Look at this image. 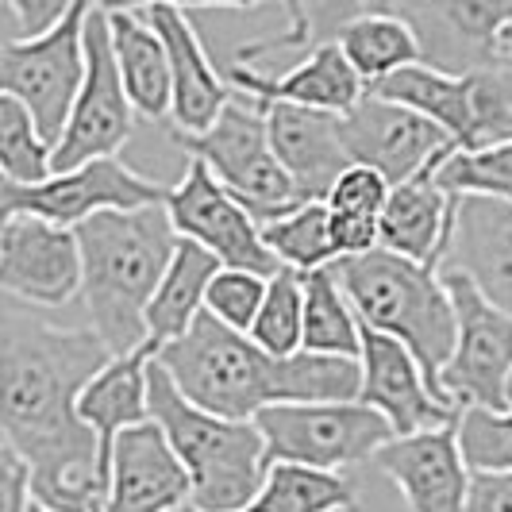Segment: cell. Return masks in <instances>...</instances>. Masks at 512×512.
<instances>
[{
  "instance_id": "27",
  "label": "cell",
  "mask_w": 512,
  "mask_h": 512,
  "mask_svg": "<svg viewBox=\"0 0 512 512\" xmlns=\"http://www.w3.org/2000/svg\"><path fill=\"white\" fill-rule=\"evenodd\" d=\"M332 43L351 62V70L362 77V85H374V81L420 62V43H416L412 27L382 0L355 4L351 16L335 27Z\"/></svg>"
},
{
  "instance_id": "35",
  "label": "cell",
  "mask_w": 512,
  "mask_h": 512,
  "mask_svg": "<svg viewBox=\"0 0 512 512\" xmlns=\"http://www.w3.org/2000/svg\"><path fill=\"white\" fill-rule=\"evenodd\" d=\"M0 174L16 185L51 178V147L43 143L31 112L12 97H0Z\"/></svg>"
},
{
  "instance_id": "8",
  "label": "cell",
  "mask_w": 512,
  "mask_h": 512,
  "mask_svg": "<svg viewBox=\"0 0 512 512\" xmlns=\"http://www.w3.org/2000/svg\"><path fill=\"white\" fill-rule=\"evenodd\" d=\"M93 4H70L66 20L43 39H4L0 35V97H12L31 112L43 143L54 151L62 139L74 97L85 81V47L81 31Z\"/></svg>"
},
{
  "instance_id": "4",
  "label": "cell",
  "mask_w": 512,
  "mask_h": 512,
  "mask_svg": "<svg viewBox=\"0 0 512 512\" xmlns=\"http://www.w3.org/2000/svg\"><path fill=\"white\" fill-rule=\"evenodd\" d=\"M328 270L362 328L397 339L420 366L428 393L443 401L439 374L455 351V308L436 270L389 255L382 247L362 258H339Z\"/></svg>"
},
{
  "instance_id": "2",
  "label": "cell",
  "mask_w": 512,
  "mask_h": 512,
  "mask_svg": "<svg viewBox=\"0 0 512 512\" xmlns=\"http://www.w3.org/2000/svg\"><path fill=\"white\" fill-rule=\"evenodd\" d=\"M154 362L193 409L235 424H251L270 405L359 401L362 389L359 362L305 351L293 359H270L247 335L216 324L208 312L181 339L166 343Z\"/></svg>"
},
{
  "instance_id": "15",
  "label": "cell",
  "mask_w": 512,
  "mask_h": 512,
  "mask_svg": "<svg viewBox=\"0 0 512 512\" xmlns=\"http://www.w3.org/2000/svg\"><path fill=\"white\" fill-rule=\"evenodd\" d=\"M0 293L39 308H62L81 297L74 231L35 216H12L0 224Z\"/></svg>"
},
{
  "instance_id": "10",
  "label": "cell",
  "mask_w": 512,
  "mask_h": 512,
  "mask_svg": "<svg viewBox=\"0 0 512 512\" xmlns=\"http://www.w3.org/2000/svg\"><path fill=\"white\" fill-rule=\"evenodd\" d=\"M455 308V351L439 374L451 409L505 412V378L512 374V320L489 305L459 274H439Z\"/></svg>"
},
{
  "instance_id": "34",
  "label": "cell",
  "mask_w": 512,
  "mask_h": 512,
  "mask_svg": "<svg viewBox=\"0 0 512 512\" xmlns=\"http://www.w3.org/2000/svg\"><path fill=\"white\" fill-rule=\"evenodd\" d=\"M455 443H459L462 466L470 474L489 478H512V412L462 409L455 420Z\"/></svg>"
},
{
  "instance_id": "36",
  "label": "cell",
  "mask_w": 512,
  "mask_h": 512,
  "mask_svg": "<svg viewBox=\"0 0 512 512\" xmlns=\"http://www.w3.org/2000/svg\"><path fill=\"white\" fill-rule=\"evenodd\" d=\"M266 297V278L243 274V270H220L205 293V312L231 332L247 335L255 324L258 308Z\"/></svg>"
},
{
  "instance_id": "32",
  "label": "cell",
  "mask_w": 512,
  "mask_h": 512,
  "mask_svg": "<svg viewBox=\"0 0 512 512\" xmlns=\"http://www.w3.org/2000/svg\"><path fill=\"white\" fill-rule=\"evenodd\" d=\"M301 316H305L301 274L282 266L266 282V297H262V308H258L247 339L270 359H293V355H301Z\"/></svg>"
},
{
  "instance_id": "28",
  "label": "cell",
  "mask_w": 512,
  "mask_h": 512,
  "mask_svg": "<svg viewBox=\"0 0 512 512\" xmlns=\"http://www.w3.org/2000/svg\"><path fill=\"white\" fill-rule=\"evenodd\" d=\"M220 270L224 266L208 255L205 247H197L189 239H178L174 258H170L162 282L154 289L151 305H147V347H151L154 355L197 324V316L205 312L208 282Z\"/></svg>"
},
{
  "instance_id": "24",
  "label": "cell",
  "mask_w": 512,
  "mask_h": 512,
  "mask_svg": "<svg viewBox=\"0 0 512 512\" xmlns=\"http://www.w3.org/2000/svg\"><path fill=\"white\" fill-rule=\"evenodd\" d=\"M154 362L151 347H139L131 355L108 359L104 370L77 397V420L97 436V455L108 470V455L120 432L147 424V366Z\"/></svg>"
},
{
  "instance_id": "13",
  "label": "cell",
  "mask_w": 512,
  "mask_h": 512,
  "mask_svg": "<svg viewBox=\"0 0 512 512\" xmlns=\"http://www.w3.org/2000/svg\"><path fill=\"white\" fill-rule=\"evenodd\" d=\"M420 43V62L443 74H478L497 66L501 31L512 24L509 0H420L389 4Z\"/></svg>"
},
{
  "instance_id": "25",
  "label": "cell",
  "mask_w": 512,
  "mask_h": 512,
  "mask_svg": "<svg viewBox=\"0 0 512 512\" xmlns=\"http://www.w3.org/2000/svg\"><path fill=\"white\" fill-rule=\"evenodd\" d=\"M104 16H108L112 54H116V70L124 81L131 112L147 120H166L170 116V62H166L162 39L143 20V12L131 4L104 8Z\"/></svg>"
},
{
  "instance_id": "5",
  "label": "cell",
  "mask_w": 512,
  "mask_h": 512,
  "mask_svg": "<svg viewBox=\"0 0 512 512\" xmlns=\"http://www.w3.org/2000/svg\"><path fill=\"white\" fill-rule=\"evenodd\" d=\"M147 416L162 428L189 478V512H243L270 474L255 424H235L193 409L166 370L147 366Z\"/></svg>"
},
{
  "instance_id": "30",
  "label": "cell",
  "mask_w": 512,
  "mask_h": 512,
  "mask_svg": "<svg viewBox=\"0 0 512 512\" xmlns=\"http://www.w3.org/2000/svg\"><path fill=\"white\" fill-rule=\"evenodd\" d=\"M243 512H355V486L339 474L274 462Z\"/></svg>"
},
{
  "instance_id": "43",
  "label": "cell",
  "mask_w": 512,
  "mask_h": 512,
  "mask_svg": "<svg viewBox=\"0 0 512 512\" xmlns=\"http://www.w3.org/2000/svg\"><path fill=\"white\" fill-rule=\"evenodd\" d=\"M31 512H47V509H39V505H31Z\"/></svg>"
},
{
  "instance_id": "11",
  "label": "cell",
  "mask_w": 512,
  "mask_h": 512,
  "mask_svg": "<svg viewBox=\"0 0 512 512\" xmlns=\"http://www.w3.org/2000/svg\"><path fill=\"white\" fill-rule=\"evenodd\" d=\"M162 201L166 189L135 174L120 158H101L70 174H51L35 185H16L0 174V224H8L12 216H35L43 224L74 231L97 212H131Z\"/></svg>"
},
{
  "instance_id": "19",
  "label": "cell",
  "mask_w": 512,
  "mask_h": 512,
  "mask_svg": "<svg viewBox=\"0 0 512 512\" xmlns=\"http://www.w3.org/2000/svg\"><path fill=\"white\" fill-rule=\"evenodd\" d=\"M436 274H459L512 320V205L459 197L455 228Z\"/></svg>"
},
{
  "instance_id": "44",
  "label": "cell",
  "mask_w": 512,
  "mask_h": 512,
  "mask_svg": "<svg viewBox=\"0 0 512 512\" xmlns=\"http://www.w3.org/2000/svg\"><path fill=\"white\" fill-rule=\"evenodd\" d=\"M181 512H189V509H181Z\"/></svg>"
},
{
  "instance_id": "3",
  "label": "cell",
  "mask_w": 512,
  "mask_h": 512,
  "mask_svg": "<svg viewBox=\"0 0 512 512\" xmlns=\"http://www.w3.org/2000/svg\"><path fill=\"white\" fill-rule=\"evenodd\" d=\"M74 239L89 332L101 339L112 359L147 347V305L178 247V231L166 208L97 212L77 224Z\"/></svg>"
},
{
  "instance_id": "41",
  "label": "cell",
  "mask_w": 512,
  "mask_h": 512,
  "mask_svg": "<svg viewBox=\"0 0 512 512\" xmlns=\"http://www.w3.org/2000/svg\"><path fill=\"white\" fill-rule=\"evenodd\" d=\"M501 54H505V58H512V24L501 31Z\"/></svg>"
},
{
  "instance_id": "42",
  "label": "cell",
  "mask_w": 512,
  "mask_h": 512,
  "mask_svg": "<svg viewBox=\"0 0 512 512\" xmlns=\"http://www.w3.org/2000/svg\"><path fill=\"white\" fill-rule=\"evenodd\" d=\"M505 409L512 412V374L505 378Z\"/></svg>"
},
{
  "instance_id": "9",
  "label": "cell",
  "mask_w": 512,
  "mask_h": 512,
  "mask_svg": "<svg viewBox=\"0 0 512 512\" xmlns=\"http://www.w3.org/2000/svg\"><path fill=\"white\" fill-rule=\"evenodd\" d=\"M81 47H85V81L77 89L66 131L51 151V174H70L101 158H120L124 143L135 131V112L124 93L120 70H116V54H112L108 16L97 4L85 16Z\"/></svg>"
},
{
  "instance_id": "23",
  "label": "cell",
  "mask_w": 512,
  "mask_h": 512,
  "mask_svg": "<svg viewBox=\"0 0 512 512\" xmlns=\"http://www.w3.org/2000/svg\"><path fill=\"white\" fill-rule=\"evenodd\" d=\"M439 162L420 170L416 178L393 185L378 216V247L397 258H409L416 266H428V270H439L451 228H455V208H459V197L443 193L436 185Z\"/></svg>"
},
{
  "instance_id": "31",
  "label": "cell",
  "mask_w": 512,
  "mask_h": 512,
  "mask_svg": "<svg viewBox=\"0 0 512 512\" xmlns=\"http://www.w3.org/2000/svg\"><path fill=\"white\" fill-rule=\"evenodd\" d=\"M328 220H332L328 205H297L266 224H258V239L278 258V266L293 270V274H312V270H324L335 262Z\"/></svg>"
},
{
  "instance_id": "40",
  "label": "cell",
  "mask_w": 512,
  "mask_h": 512,
  "mask_svg": "<svg viewBox=\"0 0 512 512\" xmlns=\"http://www.w3.org/2000/svg\"><path fill=\"white\" fill-rule=\"evenodd\" d=\"M466 512H512V478L470 474Z\"/></svg>"
},
{
  "instance_id": "17",
  "label": "cell",
  "mask_w": 512,
  "mask_h": 512,
  "mask_svg": "<svg viewBox=\"0 0 512 512\" xmlns=\"http://www.w3.org/2000/svg\"><path fill=\"white\" fill-rule=\"evenodd\" d=\"M359 370L362 389L359 405L374 409L385 424L393 428V439L420 436V432H436L451 428L459 420V409H447L428 393V385L420 378V366L412 355L389 335H378L359 324Z\"/></svg>"
},
{
  "instance_id": "6",
  "label": "cell",
  "mask_w": 512,
  "mask_h": 512,
  "mask_svg": "<svg viewBox=\"0 0 512 512\" xmlns=\"http://www.w3.org/2000/svg\"><path fill=\"white\" fill-rule=\"evenodd\" d=\"M170 139L181 151H189L193 162H201L208 174L228 189V197H235L255 216V224H266V220L301 205L293 181L285 178V170L270 151L266 108L251 97L235 93L212 128H205L201 135L170 131Z\"/></svg>"
},
{
  "instance_id": "21",
  "label": "cell",
  "mask_w": 512,
  "mask_h": 512,
  "mask_svg": "<svg viewBox=\"0 0 512 512\" xmlns=\"http://www.w3.org/2000/svg\"><path fill=\"white\" fill-rule=\"evenodd\" d=\"M266 108V139L270 151L293 181L301 205H324L335 178L351 166L343 139H339V116L308 112L293 104H262Z\"/></svg>"
},
{
  "instance_id": "33",
  "label": "cell",
  "mask_w": 512,
  "mask_h": 512,
  "mask_svg": "<svg viewBox=\"0 0 512 512\" xmlns=\"http://www.w3.org/2000/svg\"><path fill=\"white\" fill-rule=\"evenodd\" d=\"M436 185L451 197H489L512 205V143L451 151L436 166Z\"/></svg>"
},
{
  "instance_id": "29",
  "label": "cell",
  "mask_w": 512,
  "mask_h": 512,
  "mask_svg": "<svg viewBox=\"0 0 512 512\" xmlns=\"http://www.w3.org/2000/svg\"><path fill=\"white\" fill-rule=\"evenodd\" d=\"M301 297H305L301 351L305 355H324V359L359 362V320H355V312H351V305H347V297H343V289H339L328 266L301 274Z\"/></svg>"
},
{
  "instance_id": "22",
  "label": "cell",
  "mask_w": 512,
  "mask_h": 512,
  "mask_svg": "<svg viewBox=\"0 0 512 512\" xmlns=\"http://www.w3.org/2000/svg\"><path fill=\"white\" fill-rule=\"evenodd\" d=\"M228 81L239 97H251L258 104H293L328 116H347L366 97L362 77L351 70V62L339 54L335 43L308 51L305 62H297L278 77L255 74L251 66H231Z\"/></svg>"
},
{
  "instance_id": "18",
  "label": "cell",
  "mask_w": 512,
  "mask_h": 512,
  "mask_svg": "<svg viewBox=\"0 0 512 512\" xmlns=\"http://www.w3.org/2000/svg\"><path fill=\"white\" fill-rule=\"evenodd\" d=\"M189 509V478L178 455L147 420L120 432L108 455L104 512H181Z\"/></svg>"
},
{
  "instance_id": "39",
  "label": "cell",
  "mask_w": 512,
  "mask_h": 512,
  "mask_svg": "<svg viewBox=\"0 0 512 512\" xmlns=\"http://www.w3.org/2000/svg\"><path fill=\"white\" fill-rule=\"evenodd\" d=\"M31 474L27 462L0 443V512H31Z\"/></svg>"
},
{
  "instance_id": "37",
  "label": "cell",
  "mask_w": 512,
  "mask_h": 512,
  "mask_svg": "<svg viewBox=\"0 0 512 512\" xmlns=\"http://www.w3.org/2000/svg\"><path fill=\"white\" fill-rule=\"evenodd\" d=\"M389 201V181L366 166H347L335 185L328 189V212H347V216H382Z\"/></svg>"
},
{
  "instance_id": "20",
  "label": "cell",
  "mask_w": 512,
  "mask_h": 512,
  "mask_svg": "<svg viewBox=\"0 0 512 512\" xmlns=\"http://www.w3.org/2000/svg\"><path fill=\"white\" fill-rule=\"evenodd\" d=\"M374 462L401 489L409 512H466L470 470L462 466L455 424L420 436L389 439Z\"/></svg>"
},
{
  "instance_id": "7",
  "label": "cell",
  "mask_w": 512,
  "mask_h": 512,
  "mask_svg": "<svg viewBox=\"0 0 512 512\" xmlns=\"http://www.w3.org/2000/svg\"><path fill=\"white\" fill-rule=\"evenodd\" d=\"M266 443V459L339 474L351 462H366L393 439V428L359 401L335 405H270L251 420Z\"/></svg>"
},
{
  "instance_id": "38",
  "label": "cell",
  "mask_w": 512,
  "mask_h": 512,
  "mask_svg": "<svg viewBox=\"0 0 512 512\" xmlns=\"http://www.w3.org/2000/svg\"><path fill=\"white\" fill-rule=\"evenodd\" d=\"M328 235H332L335 262H339V258L370 255V251H378V216H347V212H332Z\"/></svg>"
},
{
  "instance_id": "16",
  "label": "cell",
  "mask_w": 512,
  "mask_h": 512,
  "mask_svg": "<svg viewBox=\"0 0 512 512\" xmlns=\"http://www.w3.org/2000/svg\"><path fill=\"white\" fill-rule=\"evenodd\" d=\"M143 20L166 47L170 62V120L178 135H201L216 124V116L228 108L231 85L216 74L208 58L201 31L193 24V12L178 4H143Z\"/></svg>"
},
{
  "instance_id": "14",
  "label": "cell",
  "mask_w": 512,
  "mask_h": 512,
  "mask_svg": "<svg viewBox=\"0 0 512 512\" xmlns=\"http://www.w3.org/2000/svg\"><path fill=\"white\" fill-rule=\"evenodd\" d=\"M339 139H343L347 162L382 174L389 189L416 178L420 170H428L432 162L455 151V143L436 124L420 120L401 104L378 101L370 93L347 116H339Z\"/></svg>"
},
{
  "instance_id": "26",
  "label": "cell",
  "mask_w": 512,
  "mask_h": 512,
  "mask_svg": "<svg viewBox=\"0 0 512 512\" xmlns=\"http://www.w3.org/2000/svg\"><path fill=\"white\" fill-rule=\"evenodd\" d=\"M370 97L389 104H401L416 112L420 120L436 124L451 143L455 151H466L470 147V128H474V108H470V74L455 77L443 74V70H432L424 62L416 66H405L397 74L382 77L374 85H366Z\"/></svg>"
},
{
  "instance_id": "12",
  "label": "cell",
  "mask_w": 512,
  "mask_h": 512,
  "mask_svg": "<svg viewBox=\"0 0 512 512\" xmlns=\"http://www.w3.org/2000/svg\"><path fill=\"white\" fill-rule=\"evenodd\" d=\"M162 208L178 231V239L205 247L224 270H243V274H255L266 282L282 270L278 258L262 247L255 216L235 197H228V189L212 178L201 162L189 158L185 178L174 189H166Z\"/></svg>"
},
{
  "instance_id": "1",
  "label": "cell",
  "mask_w": 512,
  "mask_h": 512,
  "mask_svg": "<svg viewBox=\"0 0 512 512\" xmlns=\"http://www.w3.org/2000/svg\"><path fill=\"white\" fill-rule=\"evenodd\" d=\"M89 328H51L0 308V443L27 462L31 501L47 512H104L108 470L77 397L108 366Z\"/></svg>"
}]
</instances>
